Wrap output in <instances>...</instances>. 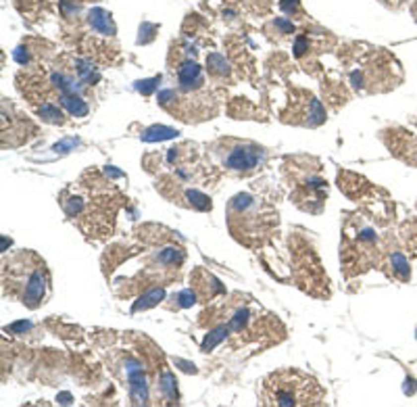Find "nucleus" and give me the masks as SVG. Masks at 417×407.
I'll return each mask as SVG.
<instances>
[{
    "label": "nucleus",
    "mask_w": 417,
    "mask_h": 407,
    "mask_svg": "<svg viewBox=\"0 0 417 407\" xmlns=\"http://www.w3.org/2000/svg\"><path fill=\"white\" fill-rule=\"evenodd\" d=\"M325 393L321 384L298 370H280L269 374L261 386L263 405H321Z\"/></svg>",
    "instance_id": "f257e3e1"
},
{
    "label": "nucleus",
    "mask_w": 417,
    "mask_h": 407,
    "mask_svg": "<svg viewBox=\"0 0 417 407\" xmlns=\"http://www.w3.org/2000/svg\"><path fill=\"white\" fill-rule=\"evenodd\" d=\"M259 161V148H234L226 161L230 169H252Z\"/></svg>",
    "instance_id": "f03ea898"
},
{
    "label": "nucleus",
    "mask_w": 417,
    "mask_h": 407,
    "mask_svg": "<svg viewBox=\"0 0 417 407\" xmlns=\"http://www.w3.org/2000/svg\"><path fill=\"white\" fill-rule=\"evenodd\" d=\"M90 25L100 34H109V36L115 34L113 19H111V15L107 11H103V8H94V11L90 13Z\"/></svg>",
    "instance_id": "7ed1b4c3"
},
{
    "label": "nucleus",
    "mask_w": 417,
    "mask_h": 407,
    "mask_svg": "<svg viewBox=\"0 0 417 407\" xmlns=\"http://www.w3.org/2000/svg\"><path fill=\"white\" fill-rule=\"evenodd\" d=\"M179 81L186 90L196 88L200 84V69L196 63H186L184 67L179 69Z\"/></svg>",
    "instance_id": "20e7f679"
},
{
    "label": "nucleus",
    "mask_w": 417,
    "mask_h": 407,
    "mask_svg": "<svg viewBox=\"0 0 417 407\" xmlns=\"http://www.w3.org/2000/svg\"><path fill=\"white\" fill-rule=\"evenodd\" d=\"M392 263H394V268H396V271H399V273H401L403 278H407V268H409V266H407V261H405V257H403V255H394V257H392Z\"/></svg>",
    "instance_id": "39448f33"
},
{
    "label": "nucleus",
    "mask_w": 417,
    "mask_h": 407,
    "mask_svg": "<svg viewBox=\"0 0 417 407\" xmlns=\"http://www.w3.org/2000/svg\"><path fill=\"white\" fill-rule=\"evenodd\" d=\"M282 6H284V11H288V13L290 11H297V8H298V0H284Z\"/></svg>",
    "instance_id": "423d86ee"
}]
</instances>
